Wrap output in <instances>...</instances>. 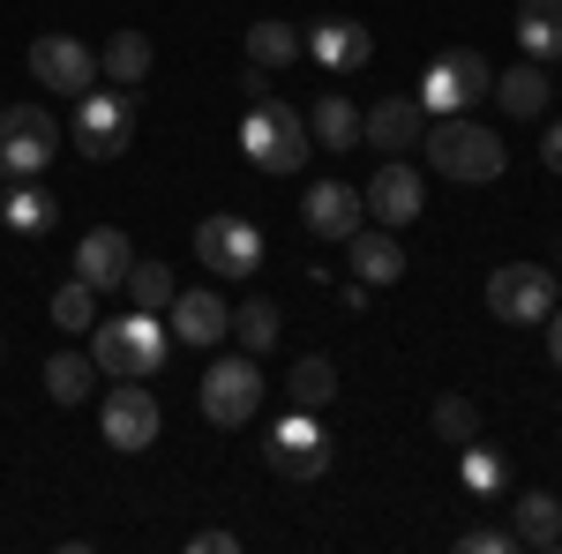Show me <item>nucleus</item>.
Segmentation results:
<instances>
[{
    "mask_svg": "<svg viewBox=\"0 0 562 554\" xmlns=\"http://www.w3.org/2000/svg\"><path fill=\"white\" fill-rule=\"evenodd\" d=\"M240 150H248L256 172H301V158L315 150V135H307L301 105H285L278 90H256V98H248V121H240Z\"/></svg>",
    "mask_w": 562,
    "mask_h": 554,
    "instance_id": "obj_1",
    "label": "nucleus"
},
{
    "mask_svg": "<svg viewBox=\"0 0 562 554\" xmlns=\"http://www.w3.org/2000/svg\"><path fill=\"white\" fill-rule=\"evenodd\" d=\"M420 150H428V166L442 172V180H495V172L510 166V143H503L495 128H480L473 113H442V121H428Z\"/></svg>",
    "mask_w": 562,
    "mask_h": 554,
    "instance_id": "obj_2",
    "label": "nucleus"
},
{
    "mask_svg": "<svg viewBox=\"0 0 562 554\" xmlns=\"http://www.w3.org/2000/svg\"><path fill=\"white\" fill-rule=\"evenodd\" d=\"M90 360H98V375H113V383H150V375L166 368V323H158L150 307L113 315V323L90 330Z\"/></svg>",
    "mask_w": 562,
    "mask_h": 554,
    "instance_id": "obj_3",
    "label": "nucleus"
},
{
    "mask_svg": "<svg viewBox=\"0 0 562 554\" xmlns=\"http://www.w3.org/2000/svg\"><path fill=\"white\" fill-rule=\"evenodd\" d=\"M487 90H495L487 53L480 45H450V53H435L428 83H420V105H428V121H442V113H473Z\"/></svg>",
    "mask_w": 562,
    "mask_h": 554,
    "instance_id": "obj_4",
    "label": "nucleus"
},
{
    "mask_svg": "<svg viewBox=\"0 0 562 554\" xmlns=\"http://www.w3.org/2000/svg\"><path fill=\"white\" fill-rule=\"evenodd\" d=\"M53 158H60V121L45 105H0V172L38 180Z\"/></svg>",
    "mask_w": 562,
    "mask_h": 554,
    "instance_id": "obj_5",
    "label": "nucleus"
},
{
    "mask_svg": "<svg viewBox=\"0 0 562 554\" xmlns=\"http://www.w3.org/2000/svg\"><path fill=\"white\" fill-rule=\"evenodd\" d=\"M128 135H135V98L128 90H83L76 98V121H68V143L83 150V158H121L128 150Z\"/></svg>",
    "mask_w": 562,
    "mask_h": 554,
    "instance_id": "obj_6",
    "label": "nucleus"
},
{
    "mask_svg": "<svg viewBox=\"0 0 562 554\" xmlns=\"http://www.w3.org/2000/svg\"><path fill=\"white\" fill-rule=\"evenodd\" d=\"M555 293H562L555 270H540V262H503V270L487 278V315H495V323H548V315H555Z\"/></svg>",
    "mask_w": 562,
    "mask_h": 554,
    "instance_id": "obj_7",
    "label": "nucleus"
},
{
    "mask_svg": "<svg viewBox=\"0 0 562 554\" xmlns=\"http://www.w3.org/2000/svg\"><path fill=\"white\" fill-rule=\"evenodd\" d=\"M262 368L256 352H233V360H217L211 375H203V420L211 427H248L262 412Z\"/></svg>",
    "mask_w": 562,
    "mask_h": 554,
    "instance_id": "obj_8",
    "label": "nucleus"
},
{
    "mask_svg": "<svg viewBox=\"0 0 562 554\" xmlns=\"http://www.w3.org/2000/svg\"><path fill=\"white\" fill-rule=\"evenodd\" d=\"M262 457H270V472L278 479H323L330 472V434H323V420L315 412H285V420L262 434Z\"/></svg>",
    "mask_w": 562,
    "mask_h": 554,
    "instance_id": "obj_9",
    "label": "nucleus"
},
{
    "mask_svg": "<svg viewBox=\"0 0 562 554\" xmlns=\"http://www.w3.org/2000/svg\"><path fill=\"white\" fill-rule=\"evenodd\" d=\"M195 262H203L211 278H248V270H262V233L248 217L217 211V217L195 225Z\"/></svg>",
    "mask_w": 562,
    "mask_h": 554,
    "instance_id": "obj_10",
    "label": "nucleus"
},
{
    "mask_svg": "<svg viewBox=\"0 0 562 554\" xmlns=\"http://www.w3.org/2000/svg\"><path fill=\"white\" fill-rule=\"evenodd\" d=\"M31 76L76 105L83 90H98V53L83 38H68V31H45V38H31Z\"/></svg>",
    "mask_w": 562,
    "mask_h": 554,
    "instance_id": "obj_11",
    "label": "nucleus"
},
{
    "mask_svg": "<svg viewBox=\"0 0 562 554\" xmlns=\"http://www.w3.org/2000/svg\"><path fill=\"white\" fill-rule=\"evenodd\" d=\"M98 427H105V442H113V450H150V442H158V397H150V389L143 383H113L105 389V405H98Z\"/></svg>",
    "mask_w": 562,
    "mask_h": 554,
    "instance_id": "obj_12",
    "label": "nucleus"
},
{
    "mask_svg": "<svg viewBox=\"0 0 562 554\" xmlns=\"http://www.w3.org/2000/svg\"><path fill=\"white\" fill-rule=\"evenodd\" d=\"M301 225L315 233V240H352V233L368 225V195L346 188V180H315L307 203H301Z\"/></svg>",
    "mask_w": 562,
    "mask_h": 554,
    "instance_id": "obj_13",
    "label": "nucleus"
},
{
    "mask_svg": "<svg viewBox=\"0 0 562 554\" xmlns=\"http://www.w3.org/2000/svg\"><path fill=\"white\" fill-rule=\"evenodd\" d=\"M128 262H135V248H128L121 225H90L83 240H76V278H83L90 293H121L128 285Z\"/></svg>",
    "mask_w": 562,
    "mask_h": 554,
    "instance_id": "obj_14",
    "label": "nucleus"
},
{
    "mask_svg": "<svg viewBox=\"0 0 562 554\" xmlns=\"http://www.w3.org/2000/svg\"><path fill=\"white\" fill-rule=\"evenodd\" d=\"M420 135H428V105H420V98H375V105L360 113V143H375L383 158H405Z\"/></svg>",
    "mask_w": 562,
    "mask_h": 554,
    "instance_id": "obj_15",
    "label": "nucleus"
},
{
    "mask_svg": "<svg viewBox=\"0 0 562 554\" xmlns=\"http://www.w3.org/2000/svg\"><path fill=\"white\" fill-rule=\"evenodd\" d=\"M360 195H368V217H375V225H390V233H397V225H413V217L428 211V188H420V172L405 166V158H390V166L375 172Z\"/></svg>",
    "mask_w": 562,
    "mask_h": 554,
    "instance_id": "obj_16",
    "label": "nucleus"
},
{
    "mask_svg": "<svg viewBox=\"0 0 562 554\" xmlns=\"http://www.w3.org/2000/svg\"><path fill=\"white\" fill-rule=\"evenodd\" d=\"M307 60H323V76H352L375 60V38L346 15H323V23H307Z\"/></svg>",
    "mask_w": 562,
    "mask_h": 554,
    "instance_id": "obj_17",
    "label": "nucleus"
},
{
    "mask_svg": "<svg viewBox=\"0 0 562 554\" xmlns=\"http://www.w3.org/2000/svg\"><path fill=\"white\" fill-rule=\"evenodd\" d=\"M166 330H173L180 344H225V330H233V307H225L211 285H195V293H173Z\"/></svg>",
    "mask_w": 562,
    "mask_h": 554,
    "instance_id": "obj_18",
    "label": "nucleus"
},
{
    "mask_svg": "<svg viewBox=\"0 0 562 554\" xmlns=\"http://www.w3.org/2000/svg\"><path fill=\"white\" fill-rule=\"evenodd\" d=\"M346 256H352V278H360L368 293H383V285L405 278V248L390 240V225H383V233H368V225H360V233L346 240Z\"/></svg>",
    "mask_w": 562,
    "mask_h": 554,
    "instance_id": "obj_19",
    "label": "nucleus"
},
{
    "mask_svg": "<svg viewBox=\"0 0 562 554\" xmlns=\"http://www.w3.org/2000/svg\"><path fill=\"white\" fill-rule=\"evenodd\" d=\"M548 98H555L548 60H518L510 76H495V105H503L510 121H540V113H548Z\"/></svg>",
    "mask_w": 562,
    "mask_h": 554,
    "instance_id": "obj_20",
    "label": "nucleus"
},
{
    "mask_svg": "<svg viewBox=\"0 0 562 554\" xmlns=\"http://www.w3.org/2000/svg\"><path fill=\"white\" fill-rule=\"evenodd\" d=\"M301 53H307V31H301V23H285V15H262V23H248V68L278 76V68H293Z\"/></svg>",
    "mask_w": 562,
    "mask_h": 554,
    "instance_id": "obj_21",
    "label": "nucleus"
},
{
    "mask_svg": "<svg viewBox=\"0 0 562 554\" xmlns=\"http://www.w3.org/2000/svg\"><path fill=\"white\" fill-rule=\"evenodd\" d=\"M150 60H158V45L143 38V31H113V38L98 45V83L135 90L143 76H150Z\"/></svg>",
    "mask_w": 562,
    "mask_h": 554,
    "instance_id": "obj_22",
    "label": "nucleus"
},
{
    "mask_svg": "<svg viewBox=\"0 0 562 554\" xmlns=\"http://www.w3.org/2000/svg\"><path fill=\"white\" fill-rule=\"evenodd\" d=\"M510 532H518V547H562V495H548V487H532V495H518L510 502Z\"/></svg>",
    "mask_w": 562,
    "mask_h": 554,
    "instance_id": "obj_23",
    "label": "nucleus"
},
{
    "mask_svg": "<svg viewBox=\"0 0 562 554\" xmlns=\"http://www.w3.org/2000/svg\"><path fill=\"white\" fill-rule=\"evenodd\" d=\"M307 135H315V150H360V105L346 90H323L307 113Z\"/></svg>",
    "mask_w": 562,
    "mask_h": 554,
    "instance_id": "obj_24",
    "label": "nucleus"
},
{
    "mask_svg": "<svg viewBox=\"0 0 562 554\" xmlns=\"http://www.w3.org/2000/svg\"><path fill=\"white\" fill-rule=\"evenodd\" d=\"M525 60H562V0H518Z\"/></svg>",
    "mask_w": 562,
    "mask_h": 554,
    "instance_id": "obj_25",
    "label": "nucleus"
},
{
    "mask_svg": "<svg viewBox=\"0 0 562 554\" xmlns=\"http://www.w3.org/2000/svg\"><path fill=\"white\" fill-rule=\"evenodd\" d=\"M90 389H98V360L90 352H53L45 360V397L53 405H83Z\"/></svg>",
    "mask_w": 562,
    "mask_h": 554,
    "instance_id": "obj_26",
    "label": "nucleus"
},
{
    "mask_svg": "<svg viewBox=\"0 0 562 554\" xmlns=\"http://www.w3.org/2000/svg\"><path fill=\"white\" fill-rule=\"evenodd\" d=\"M285 389H293V405H301V412H323V405L338 397V368H330L323 352H301V360H293V375H285Z\"/></svg>",
    "mask_w": 562,
    "mask_h": 554,
    "instance_id": "obj_27",
    "label": "nucleus"
},
{
    "mask_svg": "<svg viewBox=\"0 0 562 554\" xmlns=\"http://www.w3.org/2000/svg\"><path fill=\"white\" fill-rule=\"evenodd\" d=\"M53 323H60V330H98V293H90L76 270L53 285Z\"/></svg>",
    "mask_w": 562,
    "mask_h": 554,
    "instance_id": "obj_28",
    "label": "nucleus"
},
{
    "mask_svg": "<svg viewBox=\"0 0 562 554\" xmlns=\"http://www.w3.org/2000/svg\"><path fill=\"white\" fill-rule=\"evenodd\" d=\"M233 338H240V352H270L278 344V307L270 299H240L233 307Z\"/></svg>",
    "mask_w": 562,
    "mask_h": 554,
    "instance_id": "obj_29",
    "label": "nucleus"
},
{
    "mask_svg": "<svg viewBox=\"0 0 562 554\" xmlns=\"http://www.w3.org/2000/svg\"><path fill=\"white\" fill-rule=\"evenodd\" d=\"M435 434H442V442H458V450H465V442H480V405L473 397H458V389H450V397H435Z\"/></svg>",
    "mask_w": 562,
    "mask_h": 554,
    "instance_id": "obj_30",
    "label": "nucleus"
},
{
    "mask_svg": "<svg viewBox=\"0 0 562 554\" xmlns=\"http://www.w3.org/2000/svg\"><path fill=\"white\" fill-rule=\"evenodd\" d=\"M0 217H8V225H15V233H23V240H31V233H45V225H53V195H45V188H31V180H23V188H15V195H8V203H0Z\"/></svg>",
    "mask_w": 562,
    "mask_h": 554,
    "instance_id": "obj_31",
    "label": "nucleus"
},
{
    "mask_svg": "<svg viewBox=\"0 0 562 554\" xmlns=\"http://www.w3.org/2000/svg\"><path fill=\"white\" fill-rule=\"evenodd\" d=\"M128 299L150 307V315L173 307V270H166V262H128Z\"/></svg>",
    "mask_w": 562,
    "mask_h": 554,
    "instance_id": "obj_32",
    "label": "nucleus"
},
{
    "mask_svg": "<svg viewBox=\"0 0 562 554\" xmlns=\"http://www.w3.org/2000/svg\"><path fill=\"white\" fill-rule=\"evenodd\" d=\"M458 479H465L473 495H495V487H503V457H495V450H480V442H465V465H458Z\"/></svg>",
    "mask_w": 562,
    "mask_h": 554,
    "instance_id": "obj_33",
    "label": "nucleus"
},
{
    "mask_svg": "<svg viewBox=\"0 0 562 554\" xmlns=\"http://www.w3.org/2000/svg\"><path fill=\"white\" fill-rule=\"evenodd\" d=\"M458 547H465V554H510V547H518V532H487V524H473V532H458Z\"/></svg>",
    "mask_w": 562,
    "mask_h": 554,
    "instance_id": "obj_34",
    "label": "nucleus"
},
{
    "mask_svg": "<svg viewBox=\"0 0 562 554\" xmlns=\"http://www.w3.org/2000/svg\"><path fill=\"white\" fill-rule=\"evenodd\" d=\"M240 547V532H195V540H188V554H233Z\"/></svg>",
    "mask_w": 562,
    "mask_h": 554,
    "instance_id": "obj_35",
    "label": "nucleus"
},
{
    "mask_svg": "<svg viewBox=\"0 0 562 554\" xmlns=\"http://www.w3.org/2000/svg\"><path fill=\"white\" fill-rule=\"evenodd\" d=\"M540 166H548V172H562V121H555L548 135H540Z\"/></svg>",
    "mask_w": 562,
    "mask_h": 554,
    "instance_id": "obj_36",
    "label": "nucleus"
},
{
    "mask_svg": "<svg viewBox=\"0 0 562 554\" xmlns=\"http://www.w3.org/2000/svg\"><path fill=\"white\" fill-rule=\"evenodd\" d=\"M548 360L562 368V315H548Z\"/></svg>",
    "mask_w": 562,
    "mask_h": 554,
    "instance_id": "obj_37",
    "label": "nucleus"
}]
</instances>
